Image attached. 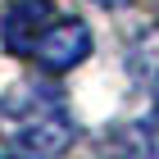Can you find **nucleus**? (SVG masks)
Wrapping results in <instances>:
<instances>
[{
    "mask_svg": "<svg viewBox=\"0 0 159 159\" xmlns=\"http://www.w3.org/2000/svg\"><path fill=\"white\" fill-rule=\"evenodd\" d=\"M5 141L18 155H59L73 146V123L59 91L50 86H18L5 100Z\"/></svg>",
    "mask_w": 159,
    "mask_h": 159,
    "instance_id": "obj_1",
    "label": "nucleus"
},
{
    "mask_svg": "<svg viewBox=\"0 0 159 159\" xmlns=\"http://www.w3.org/2000/svg\"><path fill=\"white\" fill-rule=\"evenodd\" d=\"M86 55H91V27H86L82 18H64L59 14V18L37 37V46H32L27 59L37 64V68H46V73H68V68H77Z\"/></svg>",
    "mask_w": 159,
    "mask_h": 159,
    "instance_id": "obj_2",
    "label": "nucleus"
},
{
    "mask_svg": "<svg viewBox=\"0 0 159 159\" xmlns=\"http://www.w3.org/2000/svg\"><path fill=\"white\" fill-rule=\"evenodd\" d=\"M55 18H59V9L50 0H18V5H9V9L0 14V41H5V50L27 59L32 46H37V37Z\"/></svg>",
    "mask_w": 159,
    "mask_h": 159,
    "instance_id": "obj_3",
    "label": "nucleus"
},
{
    "mask_svg": "<svg viewBox=\"0 0 159 159\" xmlns=\"http://www.w3.org/2000/svg\"><path fill=\"white\" fill-rule=\"evenodd\" d=\"M91 5H100V9H127V5H136V0H91Z\"/></svg>",
    "mask_w": 159,
    "mask_h": 159,
    "instance_id": "obj_4",
    "label": "nucleus"
}]
</instances>
